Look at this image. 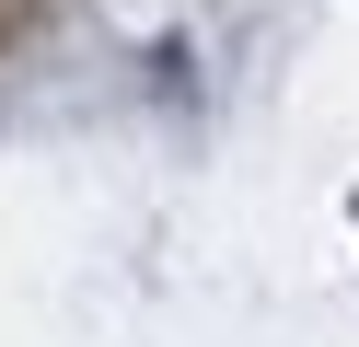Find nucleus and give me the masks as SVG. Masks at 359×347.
<instances>
[{
	"instance_id": "1",
	"label": "nucleus",
	"mask_w": 359,
	"mask_h": 347,
	"mask_svg": "<svg viewBox=\"0 0 359 347\" xmlns=\"http://www.w3.org/2000/svg\"><path fill=\"white\" fill-rule=\"evenodd\" d=\"M35 23H47V0H0V58H12V46L35 35Z\"/></svg>"
}]
</instances>
